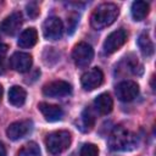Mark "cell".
Masks as SVG:
<instances>
[{"mask_svg":"<svg viewBox=\"0 0 156 156\" xmlns=\"http://www.w3.org/2000/svg\"><path fill=\"white\" fill-rule=\"evenodd\" d=\"M72 57H73V61L77 67L84 68L93 61L94 50L90 44H88L85 41H80L73 48Z\"/></svg>","mask_w":156,"mask_h":156,"instance_id":"4","label":"cell"},{"mask_svg":"<svg viewBox=\"0 0 156 156\" xmlns=\"http://www.w3.org/2000/svg\"><path fill=\"white\" fill-rule=\"evenodd\" d=\"M6 69V66H5V60L2 56H0V74H2Z\"/></svg>","mask_w":156,"mask_h":156,"instance_id":"23","label":"cell"},{"mask_svg":"<svg viewBox=\"0 0 156 156\" xmlns=\"http://www.w3.org/2000/svg\"><path fill=\"white\" fill-rule=\"evenodd\" d=\"M23 22V17L21 12H13L10 16H7L1 22V30L7 35H13L18 32Z\"/></svg>","mask_w":156,"mask_h":156,"instance_id":"12","label":"cell"},{"mask_svg":"<svg viewBox=\"0 0 156 156\" xmlns=\"http://www.w3.org/2000/svg\"><path fill=\"white\" fill-rule=\"evenodd\" d=\"M138 46L145 57H150L154 54V43L147 32H143L138 38Z\"/></svg>","mask_w":156,"mask_h":156,"instance_id":"17","label":"cell"},{"mask_svg":"<svg viewBox=\"0 0 156 156\" xmlns=\"http://www.w3.org/2000/svg\"><path fill=\"white\" fill-rule=\"evenodd\" d=\"M139 94V85L134 80H123L116 85V95L121 101L129 102Z\"/></svg>","mask_w":156,"mask_h":156,"instance_id":"7","label":"cell"},{"mask_svg":"<svg viewBox=\"0 0 156 156\" xmlns=\"http://www.w3.org/2000/svg\"><path fill=\"white\" fill-rule=\"evenodd\" d=\"M32 63H33L32 56L29 54H27V52L17 51L10 57L11 68L17 71V72H20V73L28 72L30 69V67H32Z\"/></svg>","mask_w":156,"mask_h":156,"instance_id":"11","label":"cell"},{"mask_svg":"<svg viewBox=\"0 0 156 156\" xmlns=\"http://www.w3.org/2000/svg\"><path fill=\"white\" fill-rule=\"evenodd\" d=\"M95 124V113L93 112V110L90 107H87L83 110L82 115H80V119H79V128L83 132H89L93 129Z\"/></svg>","mask_w":156,"mask_h":156,"instance_id":"18","label":"cell"},{"mask_svg":"<svg viewBox=\"0 0 156 156\" xmlns=\"http://www.w3.org/2000/svg\"><path fill=\"white\" fill-rule=\"evenodd\" d=\"M127 37H128V34L124 28H119V29H116L112 33H110L102 44L104 52L113 54L115 51L121 49L124 45V43L127 41Z\"/></svg>","mask_w":156,"mask_h":156,"instance_id":"5","label":"cell"},{"mask_svg":"<svg viewBox=\"0 0 156 156\" xmlns=\"http://www.w3.org/2000/svg\"><path fill=\"white\" fill-rule=\"evenodd\" d=\"M6 51H7V45H5V44H0V56H2Z\"/></svg>","mask_w":156,"mask_h":156,"instance_id":"25","label":"cell"},{"mask_svg":"<svg viewBox=\"0 0 156 156\" xmlns=\"http://www.w3.org/2000/svg\"><path fill=\"white\" fill-rule=\"evenodd\" d=\"M0 156H6V147L1 141H0Z\"/></svg>","mask_w":156,"mask_h":156,"instance_id":"24","label":"cell"},{"mask_svg":"<svg viewBox=\"0 0 156 156\" xmlns=\"http://www.w3.org/2000/svg\"><path fill=\"white\" fill-rule=\"evenodd\" d=\"M72 87L65 80H54L44 85L43 94L49 98H61L71 94Z\"/></svg>","mask_w":156,"mask_h":156,"instance_id":"8","label":"cell"},{"mask_svg":"<svg viewBox=\"0 0 156 156\" xmlns=\"http://www.w3.org/2000/svg\"><path fill=\"white\" fill-rule=\"evenodd\" d=\"M94 106L100 115H108L113 108V100L108 93H102L95 98Z\"/></svg>","mask_w":156,"mask_h":156,"instance_id":"14","label":"cell"},{"mask_svg":"<svg viewBox=\"0 0 156 156\" xmlns=\"http://www.w3.org/2000/svg\"><path fill=\"white\" fill-rule=\"evenodd\" d=\"M43 34L48 40H57L63 34V23L58 17H49L43 23Z\"/></svg>","mask_w":156,"mask_h":156,"instance_id":"6","label":"cell"},{"mask_svg":"<svg viewBox=\"0 0 156 156\" xmlns=\"http://www.w3.org/2000/svg\"><path fill=\"white\" fill-rule=\"evenodd\" d=\"M38 108L41 112V115L45 117V119L49 122L60 121L63 116L62 108L57 105H52V104H48V102H40L38 105Z\"/></svg>","mask_w":156,"mask_h":156,"instance_id":"13","label":"cell"},{"mask_svg":"<svg viewBox=\"0 0 156 156\" xmlns=\"http://www.w3.org/2000/svg\"><path fill=\"white\" fill-rule=\"evenodd\" d=\"M33 127V122L30 119H21L11 123L6 129V135L11 140H18L26 136Z\"/></svg>","mask_w":156,"mask_h":156,"instance_id":"9","label":"cell"},{"mask_svg":"<svg viewBox=\"0 0 156 156\" xmlns=\"http://www.w3.org/2000/svg\"><path fill=\"white\" fill-rule=\"evenodd\" d=\"M71 133L67 130H55L46 135L45 145L51 155H58L68 149L71 145Z\"/></svg>","mask_w":156,"mask_h":156,"instance_id":"3","label":"cell"},{"mask_svg":"<svg viewBox=\"0 0 156 156\" xmlns=\"http://www.w3.org/2000/svg\"><path fill=\"white\" fill-rule=\"evenodd\" d=\"M27 13L30 18H37L39 15V6L37 2H29L27 4Z\"/></svg>","mask_w":156,"mask_h":156,"instance_id":"22","label":"cell"},{"mask_svg":"<svg viewBox=\"0 0 156 156\" xmlns=\"http://www.w3.org/2000/svg\"><path fill=\"white\" fill-rule=\"evenodd\" d=\"M136 145V135L122 126H116L108 136V146L113 151H129L135 149Z\"/></svg>","mask_w":156,"mask_h":156,"instance_id":"1","label":"cell"},{"mask_svg":"<svg viewBox=\"0 0 156 156\" xmlns=\"http://www.w3.org/2000/svg\"><path fill=\"white\" fill-rule=\"evenodd\" d=\"M1 98H2V87L0 84V100H1Z\"/></svg>","mask_w":156,"mask_h":156,"instance_id":"26","label":"cell"},{"mask_svg":"<svg viewBox=\"0 0 156 156\" xmlns=\"http://www.w3.org/2000/svg\"><path fill=\"white\" fill-rule=\"evenodd\" d=\"M37 41H38V32H37V29L35 28H27L20 34L17 44L22 49H28V48L34 46L37 44Z\"/></svg>","mask_w":156,"mask_h":156,"instance_id":"15","label":"cell"},{"mask_svg":"<svg viewBox=\"0 0 156 156\" xmlns=\"http://www.w3.org/2000/svg\"><path fill=\"white\" fill-rule=\"evenodd\" d=\"M150 11V6L145 1H134L132 4V16L135 21L144 20Z\"/></svg>","mask_w":156,"mask_h":156,"instance_id":"19","label":"cell"},{"mask_svg":"<svg viewBox=\"0 0 156 156\" xmlns=\"http://www.w3.org/2000/svg\"><path fill=\"white\" fill-rule=\"evenodd\" d=\"M102 80H104L102 71L98 67H94V68L87 71L82 76L80 83H82V87L84 90H94L102 84Z\"/></svg>","mask_w":156,"mask_h":156,"instance_id":"10","label":"cell"},{"mask_svg":"<svg viewBox=\"0 0 156 156\" xmlns=\"http://www.w3.org/2000/svg\"><path fill=\"white\" fill-rule=\"evenodd\" d=\"M79 156H99V149L95 144L87 143L82 146Z\"/></svg>","mask_w":156,"mask_h":156,"instance_id":"21","label":"cell"},{"mask_svg":"<svg viewBox=\"0 0 156 156\" xmlns=\"http://www.w3.org/2000/svg\"><path fill=\"white\" fill-rule=\"evenodd\" d=\"M17 156H40V147L37 143L29 141L21 147Z\"/></svg>","mask_w":156,"mask_h":156,"instance_id":"20","label":"cell"},{"mask_svg":"<svg viewBox=\"0 0 156 156\" xmlns=\"http://www.w3.org/2000/svg\"><path fill=\"white\" fill-rule=\"evenodd\" d=\"M119 10L117 5L112 2H105L99 5L91 13L90 24L94 29H104L111 26L118 17Z\"/></svg>","mask_w":156,"mask_h":156,"instance_id":"2","label":"cell"},{"mask_svg":"<svg viewBox=\"0 0 156 156\" xmlns=\"http://www.w3.org/2000/svg\"><path fill=\"white\" fill-rule=\"evenodd\" d=\"M27 93L26 90L20 85H13L9 90V102L16 107L22 106L26 102Z\"/></svg>","mask_w":156,"mask_h":156,"instance_id":"16","label":"cell"}]
</instances>
